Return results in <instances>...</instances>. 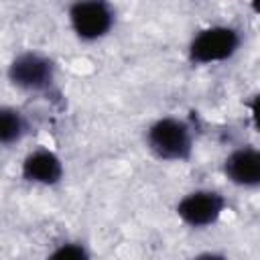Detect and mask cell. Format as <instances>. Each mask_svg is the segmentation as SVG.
I'll list each match as a JSON object with an SVG mask.
<instances>
[{"instance_id": "6da1fadb", "label": "cell", "mask_w": 260, "mask_h": 260, "mask_svg": "<svg viewBox=\"0 0 260 260\" xmlns=\"http://www.w3.org/2000/svg\"><path fill=\"white\" fill-rule=\"evenodd\" d=\"M146 146L160 160H189L193 154V130L183 118H158L146 130Z\"/></svg>"}, {"instance_id": "7a4b0ae2", "label": "cell", "mask_w": 260, "mask_h": 260, "mask_svg": "<svg viewBox=\"0 0 260 260\" xmlns=\"http://www.w3.org/2000/svg\"><path fill=\"white\" fill-rule=\"evenodd\" d=\"M242 45V35L232 24H213L201 28L189 43L187 55L191 63L211 65L232 59Z\"/></svg>"}, {"instance_id": "3957f363", "label": "cell", "mask_w": 260, "mask_h": 260, "mask_svg": "<svg viewBox=\"0 0 260 260\" xmlns=\"http://www.w3.org/2000/svg\"><path fill=\"white\" fill-rule=\"evenodd\" d=\"M8 81L24 91H49L55 85V63L39 51H24L8 65Z\"/></svg>"}, {"instance_id": "277c9868", "label": "cell", "mask_w": 260, "mask_h": 260, "mask_svg": "<svg viewBox=\"0 0 260 260\" xmlns=\"http://www.w3.org/2000/svg\"><path fill=\"white\" fill-rule=\"evenodd\" d=\"M116 22V10L104 0H81L69 6V24L77 39L100 41L104 39Z\"/></svg>"}, {"instance_id": "5b68a950", "label": "cell", "mask_w": 260, "mask_h": 260, "mask_svg": "<svg viewBox=\"0 0 260 260\" xmlns=\"http://www.w3.org/2000/svg\"><path fill=\"white\" fill-rule=\"evenodd\" d=\"M225 211V197L213 189H195L179 199L177 215L179 219L195 230L209 228L219 221Z\"/></svg>"}, {"instance_id": "8992f818", "label": "cell", "mask_w": 260, "mask_h": 260, "mask_svg": "<svg viewBox=\"0 0 260 260\" xmlns=\"http://www.w3.org/2000/svg\"><path fill=\"white\" fill-rule=\"evenodd\" d=\"M63 173H65L63 160L59 158L57 152L49 148H37L28 152L20 167V175L24 181L32 185H43V187H53L61 183Z\"/></svg>"}, {"instance_id": "52a82bcc", "label": "cell", "mask_w": 260, "mask_h": 260, "mask_svg": "<svg viewBox=\"0 0 260 260\" xmlns=\"http://www.w3.org/2000/svg\"><path fill=\"white\" fill-rule=\"evenodd\" d=\"M223 173L230 183L254 189L260 185V152L254 146H240L232 150L223 160Z\"/></svg>"}, {"instance_id": "ba28073f", "label": "cell", "mask_w": 260, "mask_h": 260, "mask_svg": "<svg viewBox=\"0 0 260 260\" xmlns=\"http://www.w3.org/2000/svg\"><path fill=\"white\" fill-rule=\"evenodd\" d=\"M26 130H28V122L18 108L0 106V146L20 142Z\"/></svg>"}, {"instance_id": "9c48e42d", "label": "cell", "mask_w": 260, "mask_h": 260, "mask_svg": "<svg viewBox=\"0 0 260 260\" xmlns=\"http://www.w3.org/2000/svg\"><path fill=\"white\" fill-rule=\"evenodd\" d=\"M47 260H91V254L81 242H63L51 250Z\"/></svg>"}, {"instance_id": "30bf717a", "label": "cell", "mask_w": 260, "mask_h": 260, "mask_svg": "<svg viewBox=\"0 0 260 260\" xmlns=\"http://www.w3.org/2000/svg\"><path fill=\"white\" fill-rule=\"evenodd\" d=\"M191 260H228V256L221 252H201V254L193 256Z\"/></svg>"}]
</instances>
